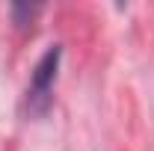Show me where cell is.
Returning a JSON list of instances; mask_svg holds the SVG:
<instances>
[{"label":"cell","instance_id":"obj_1","mask_svg":"<svg viewBox=\"0 0 154 151\" xmlns=\"http://www.w3.org/2000/svg\"><path fill=\"white\" fill-rule=\"evenodd\" d=\"M59 59H62V48L51 45L42 59L36 62V71L30 77V86H27V98H24V107L30 116H45L54 104V83H57V71H59Z\"/></svg>","mask_w":154,"mask_h":151}]
</instances>
